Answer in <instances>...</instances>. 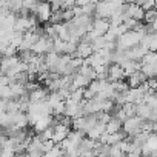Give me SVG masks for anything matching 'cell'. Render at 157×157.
Listing matches in <instances>:
<instances>
[{
    "mask_svg": "<svg viewBox=\"0 0 157 157\" xmlns=\"http://www.w3.org/2000/svg\"><path fill=\"white\" fill-rule=\"evenodd\" d=\"M142 39H143V37H142L137 31H128L126 34H123V36L119 37V40H117V48H119V49H123V51H128V49H131V48L140 45V43H142Z\"/></svg>",
    "mask_w": 157,
    "mask_h": 157,
    "instance_id": "6da1fadb",
    "label": "cell"
},
{
    "mask_svg": "<svg viewBox=\"0 0 157 157\" xmlns=\"http://www.w3.org/2000/svg\"><path fill=\"white\" fill-rule=\"evenodd\" d=\"M143 125H145V120L140 119L139 116H134V117H129V119H126V120L123 122L122 131H123L126 136L134 137V136H137V134H140V132L143 131Z\"/></svg>",
    "mask_w": 157,
    "mask_h": 157,
    "instance_id": "7a4b0ae2",
    "label": "cell"
},
{
    "mask_svg": "<svg viewBox=\"0 0 157 157\" xmlns=\"http://www.w3.org/2000/svg\"><path fill=\"white\" fill-rule=\"evenodd\" d=\"M123 14L126 16V19L129 17V19H134V20H137V22H142V20L145 19V10H143L139 3H136V2L126 3V5L123 6Z\"/></svg>",
    "mask_w": 157,
    "mask_h": 157,
    "instance_id": "3957f363",
    "label": "cell"
},
{
    "mask_svg": "<svg viewBox=\"0 0 157 157\" xmlns=\"http://www.w3.org/2000/svg\"><path fill=\"white\" fill-rule=\"evenodd\" d=\"M52 6H51V3L48 2H39V6H37V11H36V16H37V19H39V22H42V23H48V22H51V17H52Z\"/></svg>",
    "mask_w": 157,
    "mask_h": 157,
    "instance_id": "277c9868",
    "label": "cell"
},
{
    "mask_svg": "<svg viewBox=\"0 0 157 157\" xmlns=\"http://www.w3.org/2000/svg\"><path fill=\"white\" fill-rule=\"evenodd\" d=\"M123 77H126V72L120 63H111L108 69V80L109 82H119L123 80Z\"/></svg>",
    "mask_w": 157,
    "mask_h": 157,
    "instance_id": "5b68a950",
    "label": "cell"
},
{
    "mask_svg": "<svg viewBox=\"0 0 157 157\" xmlns=\"http://www.w3.org/2000/svg\"><path fill=\"white\" fill-rule=\"evenodd\" d=\"M52 128H54V136H52V140H54L56 143H62L65 139H68L69 132L72 131V129H71V126L63 125V123H57V125H54Z\"/></svg>",
    "mask_w": 157,
    "mask_h": 157,
    "instance_id": "8992f818",
    "label": "cell"
},
{
    "mask_svg": "<svg viewBox=\"0 0 157 157\" xmlns=\"http://www.w3.org/2000/svg\"><path fill=\"white\" fill-rule=\"evenodd\" d=\"M109 29H111L109 19H102V17H96L94 19V22H93V31L97 36H105Z\"/></svg>",
    "mask_w": 157,
    "mask_h": 157,
    "instance_id": "52a82bcc",
    "label": "cell"
},
{
    "mask_svg": "<svg viewBox=\"0 0 157 157\" xmlns=\"http://www.w3.org/2000/svg\"><path fill=\"white\" fill-rule=\"evenodd\" d=\"M148 52H149V49L140 43V45H137V46L128 49V51H126V57H128L129 60H134V62H142L143 57H145Z\"/></svg>",
    "mask_w": 157,
    "mask_h": 157,
    "instance_id": "ba28073f",
    "label": "cell"
},
{
    "mask_svg": "<svg viewBox=\"0 0 157 157\" xmlns=\"http://www.w3.org/2000/svg\"><path fill=\"white\" fill-rule=\"evenodd\" d=\"M146 78H148V77L142 72V69H139V71L132 72L131 75H128V83H129L131 88H139V86H142L145 82H148Z\"/></svg>",
    "mask_w": 157,
    "mask_h": 157,
    "instance_id": "9c48e42d",
    "label": "cell"
},
{
    "mask_svg": "<svg viewBox=\"0 0 157 157\" xmlns=\"http://www.w3.org/2000/svg\"><path fill=\"white\" fill-rule=\"evenodd\" d=\"M93 54H94V49H93L91 43H88V42H80V43H78V46H77V51H75L74 56L86 60V59H90Z\"/></svg>",
    "mask_w": 157,
    "mask_h": 157,
    "instance_id": "30bf717a",
    "label": "cell"
},
{
    "mask_svg": "<svg viewBox=\"0 0 157 157\" xmlns=\"http://www.w3.org/2000/svg\"><path fill=\"white\" fill-rule=\"evenodd\" d=\"M91 83L90 78H86L83 74L75 72L72 75V90H80V88H88Z\"/></svg>",
    "mask_w": 157,
    "mask_h": 157,
    "instance_id": "8fae6325",
    "label": "cell"
},
{
    "mask_svg": "<svg viewBox=\"0 0 157 157\" xmlns=\"http://www.w3.org/2000/svg\"><path fill=\"white\" fill-rule=\"evenodd\" d=\"M105 132H106V123L99 122L94 128H91V129L88 131L86 137H90V139H93V140H100L102 136H103Z\"/></svg>",
    "mask_w": 157,
    "mask_h": 157,
    "instance_id": "7c38bea8",
    "label": "cell"
},
{
    "mask_svg": "<svg viewBox=\"0 0 157 157\" xmlns=\"http://www.w3.org/2000/svg\"><path fill=\"white\" fill-rule=\"evenodd\" d=\"M48 96H49V93H48L45 88H37V90H34V91L29 93V100H31V103L46 102Z\"/></svg>",
    "mask_w": 157,
    "mask_h": 157,
    "instance_id": "4fadbf2b",
    "label": "cell"
},
{
    "mask_svg": "<svg viewBox=\"0 0 157 157\" xmlns=\"http://www.w3.org/2000/svg\"><path fill=\"white\" fill-rule=\"evenodd\" d=\"M151 114H152V108H151L146 102L137 105V116H139L140 119H143V120H151Z\"/></svg>",
    "mask_w": 157,
    "mask_h": 157,
    "instance_id": "5bb4252c",
    "label": "cell"
},
{
    "mask_svg": "<svg viewBox=\"0 0 157 157\" xmlns=\"http://www.w3.org/2000/svg\"><path fill=\"white\" fill-rule=\"evenodd\" d=\"M113 88H114L116 96H126V94H128V91L131 90L129 83H128V82H123V80L113 82Z\"/></svg>",
    "mask_w": 157,
    "mask_h": 157,
    "instance_id": "9a60e30c",
    "label": "cell"
},
{
    "mask_svg": "<svg viewBox=\"0 0 157 157\" xmlns=\"http://www.w3.org/2000/svg\"><path fill=\"white\" fill-rule=\"evenodd\" d=\"M6 8L14 13V14H20L25 8V3H23V0H6Z\"/></svg>",
    "mask_w": 157,
    "mask_h": 157,
    "instance_id": "2e32d148",
    "label": "cell"
},
{
    "mask_svg": "<svg viewBox=\"0 0 157 157\" xmlns=\"http://www.w3.org/2000/svg\"><path fill=\"white\" fill-rule=\"evenodd\" d=\"M78 72H80V74H83L86 78H90V80L93 82V80H96V78H97V74H96V69L91 66V65H88L86 62L80 66V69H78Z\"/></svg>",
    "mask_w": 157,
    "mask_h": 157,
    "instance_id": "e0dca14e",
    "label": "cell"
},
{
    "mask_svg": "<svg viewBox=\"0 0 157 157\" xmlns=\"http://www.w3.org/2000/svg\"><path fill=\"white\" fill-rule=\"evenodd\" d=\"M142 72L148 78L157 77V62L155 63H142Z\"/></svg>",
    "mask_w": 157,
    "mask_h": 157,
    "instance_id": "ac0fdd59",
    "label": "cell"
},
{
    "mask_svg": "<svg viewBox=\"0 0 157 157\" xmlns=\"http://www.w3.org/2000/svg\"><path fill=\"white\" fill-rule=\"evenodd\" d=\"M122 128H123V122H120L117 117H113V119H111V122L106 125V132L114 134V132L122 131Z\"/></svg>",
    "mask_w": 157,
    "mask_h": 157,
    "instance_id": "d6986e66",
    "label": "cell"
},
{
    "mask_svg": "<svg viewBox=\"0 0 157 157\" xmlns=\"http://www.w3.org/2000/svg\"><path fill=\"white\" fill-rule=\"evenodd\" d=\"M65 152H66V151L62 148V145H60V143H57L51 151L45 152V154H43V157H63V155H65Z\"/></svg>",
    "mask_w": 157,
    "mask_h": 157,
    "instance_id": "ffe728a7",
    "label": "cell"
},
{
    "mask_svg": "<svg viewBox=\"0 0 157 157\" xmlns=\"http://www.w3.org/2000/svg\"><path fill=\"white\" fill-rule=\"evenodd\" d=\"M155 20H157V8L145 11V19H143V22H145V23L151 25V23H154Z\"/></svg>",
    "mask_w": 157,
    "mask_h": 157,
    "instance_id": "44dd1931",
    "label": "cell"
},
{
    "mask_svg": "<svg viewBox=\"0 0 157 157\" xmlns=\"http://www.w3.org/2000/svg\"><path fill=\"white\" fill-rule=\"evenodd\" d=\"M145 102H146L152 109H157V91H155V93H152V94H149V96H146Z\"/></svg>",
    "mask_w": 157,
    "mask_h": 157,
    "instance_id": "7402d4cb",
    "label": "cell"
},
{
    "mask_svg": "<svg viewBox=\"0 0 157 157\" xmlns=\"http://www.w3.org/2000/svg\"><path fill=\"white\" fill-rule=\"evenodd\" d=\"M93 0H75V6H85L88 3H91Z\"/></svg>",
    "mask_w": 157,
    "mask_h": 157,
    "instance_id": "603a6c76",
    "label": "cell"
}]
</instances>
